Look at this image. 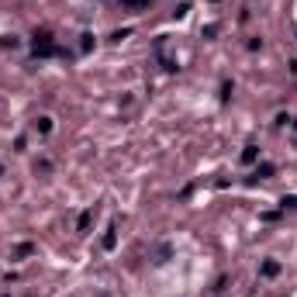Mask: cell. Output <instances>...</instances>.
Instances as JSON below:
<instances>
[{"mask_svg":"<svg viewBox=\"0 0 297 297\" xmlns=\"http://www.w3.org/2000/svg\"><path fill=\"white\" fill-rule=\"evenodd\" d=\"M90 222H93V211H83V215H79V231H86Z\"/></svg>","mask_w":297,"mask_h":297,"instance_id":"cell-5","label":"cell"},{"mask_svg":"<svg viewBox=\"0 0 297 297\" xmlns=\"http://www.w3.org/2000/svg\"><path fill=\"white\" fill-rule=\"evenodd\" d=\"M31 52H35V56H56L59 49H56V45H52V38L42 31V35H35V45H31Z\"/></svg>","mask_w":297,"mask_h":297,"instance_id":"cell-1","label":"cell"},{"mask_svg":"<svg viewBox=\"0 0 297 297\" xmlns=\"http://www.w3.org/2000/svg\"><path fill=\"white\" fill-rule=\"evenodd\" d=\"M114 242H118V228H107V235H104V249H114Z\"/></svg>","mask_w":297,"mask_h":297,"instance_id":"cell-4","label":"cell"},{"mask_svg":"<svg viewBox=\"0 0 297 297\" xmlns=\"http://www.w3.org/2000/svg\"><path fill=\"white\" fill-rule=\"evenodd\" d=\"M242 162H256V146H245V152H242Z\"/></svg>","mask_w":297,"mask_h":297,"instance_id":"cell-6","label":"cell"},{"mask_svg":"<svg viewBox=\"0 0 297 297\" xmlns=\"http://www.w3.org/2000/svg\"><path fill=\"white\" fill-rule=\"evenodd\" d=\"M259 273H263V277H277V273H280V263H277V259H266Z\"/></svg>","mask_w":297,"mask_h":297,"instance_id":"cell-2","label":"cell"},{"mask_svg":"<svg viewBox=\"0 0 297 297\" xmlns=\"http://www.w3.org/2000/svg\"><path fill=\"white\" fill-rule=\"evenodd\" d=\"M166 259H169V245H162V249L155 252V263H166Z\"/></svg>","mask_w":297,"mask_h":297,"instance_id":"cell-7","label":"cell"},{"mask_svg":"<svg viewBox=\"0 0 297 297\" xmlns=\"http://www.w3.org/2000/svg\"><path fill=\"white\" fill-rule=\"evenodd\" d=\"M35 128H38L42 135H49V132H52V118H38V121H35Z\"/></svg>","mask_w":297,"mask_h":297,"instance_id":"cell-3","label":"cell"},{"mask_svg":"<svg viewBox=\"0 0 297 297\" xmlns=\"http://www.w3.org/2000/svg\"><path fill=\"white\" fill-rule=\"evenodd\" d=\"M284 208H297V197H284Z\"/></svg>","mask_w":297,"mask_h":297,"instance_id":"cell-8","label":"cell"},{"mask_svg":"<svg viewBox=\"0 0 297 297\" xmlns=\"http://www.w3.org/2000/svg\"><path fill=\"white\" fill-rule=\"evenodd\" d=\"M0 176H3V166H0Z\"/></svg>","mask_w":297,"mask_h":297,"instance_id":"cell-9","label":"cell"}]
</instances>
